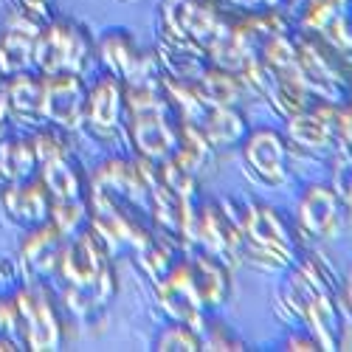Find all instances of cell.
Masks as SVG:
<instances>
[{
  "mask_svg": "<svg viewBox=\"0 0 352 352\" xmlns=\"http://www.w3.org/2000/svg\"><path fill=\"white\" fill-rule=\"evenodd\" d=\"M48 223H54L65 237H74L87 226V200H71V203H51Z\"/></svg>",
  "mask_w": 352,
  "mask_h": 352,
  "instance_id": "603a6c76",
  "label": "cell"
},
{
  "mask_svg": "<svg viewBox=\"0 0 352 352\" xmlns=\"http://www.w3.org/2000/svg\"><path fill=\"white\" fill-rule=\"evenodd\" d=\"M60 290L63 305L76 318H94L104 310L116 296V276H113V256L99 240V234L87 223L79 234L65 240L56 271L48 282Z\"/></svg>",
  "mask_w": 352,
  "mask_h": 352,
  "instance_id": "6da1fadb",
  "label": "cell"
},
{
  "mask_svg": "<svg viewBox=\"0 0 352 352\" xmlns=\"http://www.w3.org/2000/svg\"><path fill=\"white\" fill-rule=\"evenodd\" d=\"M14 305L20 318V346L28 352H56L65 341L60 307L54 302L51 285L23 279L14 287Z\"/></svg>",
  "mask_w": 352,
  "mask_h": 352,
  "instance_id": "8992f818",
  "label": "cell"
},
{
  "mask_svg": "<svg viewBox=\"0 0 352 352\" xmlns=\"http://www.w3.org/2000/svg\"><path fill=\"white\" fill-rule=\"evenodd\" d=\"M336 130H338V141L344 146H352V107H338V113H336Z\"/></svg>",
  "mask_w": 352,
  "mask_h": 352,
  "instance_id": "f1b7e54d",
  "label": "cell"
},
{
  "mask_svg": "<svg viewBox=\"0 0 352 352\" xmlns=\"http://www.w3.org/2000/svg\"><path fill=\"white\" fill-rule=\"evenodd\" d=\"M124 124V82L113 74L99 76L94 85H87L85 99V127L96 138L107 141Z\"/></svg>",
  "mask_w": 352,
  "mask_h": 352,
  "instance_id": "7c38bea8",
  "label": "cell"
},
{
  "mask_svg": "<svg viewBox=\"0 0 352 352\" xmlns=\"http://www.w3.org/2000/svg\"><path fill=\"white\" fill-rule=\"evenodd\" d=\"M0 212L17 228L28 231L48 220L51 197L37 178L23 181V184H6V186H0Z\"/></svg>",
  "mask_w": 352,
  "mask_h": 352,
  "instance_id": "2e32d148",
  "label": "cell"
},
{
  "mask_svg": "<svg viewBox=\"0 0 352 352\" xmlns=\"http://www.w3.org/2000/svg\"><path fill=\"white\" fill-rule=\"evenodd\" d=\"M344 206L352 209V146H344L341 155L336 158V186Z\"/></svg>",
  "mask_w": 352,
  "mask_h": 352,
  "instance_id": "cb8c5ba5",
  "label": "cell"
},
{
  "mask_svg": "<svg viewBox=\"0 0 352 352\" xmlns=\"http://www.w3.org/2000/svg\"><path fill=\"white\" fill-rule=\"evenodd\" d=\"M155 285V299L158 307L172 318V321H181V324H189L192 330H197L200 336L206 333L209 321H206V310L200 305V296L195 290L189 265H186V256H178L175 265L153 282Z\"/></svg>",
  "mask_w": 352,
  "mask_h": 352,
  "instance_id": "52a82bcc",
  "label": "cell"
},
{
  "mask_svg": "<svg viewBox=\"0 0 352 352\" xmlns=\"http://www.w3.org/2000/svg\"><path fill=\"white\" fill-rule=\"evenodd\" d=\"M0 119L25 130L45 127L43 119V76L25 71L0 79Z\"/></svg>",
  "mask_w": 352,
  "mask_h": 352,
  "instance_id": "9c48e42d",
  "label": "cell"
},
{
  "mask_svg": "<svg viewBox=\"0 0 352 352\" xmlns=\"http://www.w3.org/2000/svg\"><path fill=\"white\" fill-rule=\"evenodd\" d=\"M217 6L231 9L237 14H251V12H265V9H285L282 0H214Z\"/></svg>",
  "mask_w": 352,
  "mask_h": 352,
  "instance_id": "484cf974",
  "label": "cell"
},
{
  "mask_svg": "<svg viewBox=\"0 0 352 352\" xmlns=\"http://www.w3.org/2000/svg\"><path fill=\"white\" fill-rule=\"evenodd\" d=\"M195 85H197L212 102L226 104V107H240L243 99L248 96L245 82H243L237 74H231V71H226V68H217V65H209L206 74H203V79L195 82Z\"/></svg>",
  "mask_w": 352,
  "mask_h": 352,
  "instance_id": "44dd1931",
  "label": "cell"
},
{
  "mask_svg": "<svg viewBox=\"0 0 352 352\" xmlns=\"http://www.w3.org/2000/svg\"><path fill=\"white\" fill-rule=\"evenodd\" d=\"M237 223L243 237L240 259L265 271L290 268L296 262V243L276 209L265 203H251L243 209V214H237Z\"/></svg>",
  "mask_w": 352,
  "mask_h": 352,
  "instance_id": "3957f363",
  "label": "cell"
},
{
  "mask_svg": "<svg viewBox=\"0 0 352 352\" xmlns=\"http://www.w3.org/2000/svg\"><path fill=\"white\" fill-rule=\"evenodd\" d=\"M155 349L158 352H197V349H203V336L197 330H192L189 324L172 321V324H166L158 333Z\"/></svg>",
  "mask_w": 352,
  "mask_h": 352,
  "instance_id": "7402d4cb",
  "label": "cell"
},
{
  "mask_svg": "<svg viewBox=\"0 0 352 352\" xmlns=\"http://www.w3.org/2000/svg\"><path fill=\"white\" fill-rule=\"evenodd\" d=\"M0 352H20V344L12 338H0Z\"/></svg>",
  "mask_w": 352,
  "mask_h": 352,
  "instance_id": "f546056e",
  "label": "cell"
},
{
  "mask_svg": "<svg viewBox=\"0 0 352 352\" xmlns=\"http://www.w3.org/2000/svg\"><path fill=\"white\" fill-rule=\"evenodd\" d=\"M336 113H338V104H307L305 110L287 116V135L290 141L302 146V150H313V153H321L338 138V130H336Z\"/></svg>",
  "mask_w": 352,
  "mask_h": 352,
  "instance_id": "e0dca14e",
  "label": "cell"
},
{
  "mask_svg": "<svg viewBox=\"0 0 352 352\" xmlns=\"http://www.w3.org/2000/svg\"><path fill=\"white\" fill-rule=\"evenodd\" d=\"M344 302H346V307L352 310V271H349V276H346V285H344Z\"/></svg>",
  "mask_w": 352,
  "mask_h": 352,
  "instance_id": "4dcf8cb0",
  "label": "cell"
},
{
  "mask_svg": "<svg viewBox=\"0 0 352 352\" xmlns=\"http://www.w3.org/2000/svg\"><path fill=\"white\" fill-rule=\"evenodd\" d=\"M94 63V40L85 28L68 17H51L43 23L34 45V71L40 76H85Z\"/></svg>",
  "mask_w": 352,
  "mask_h": 352,
  "instance_id": "277c9868",
  "label": "cell"
},
{
  "mask_svg": "<svg viewBox=\"0 0 352 352\" xmlns=\"http://www.w3.org/2000/svg\"><path fill=\"white\" fill-rule=\"evenodd\" d=\"M43 23L28 17L17 6L6 12L0 25V79L34 71V45Z\"/></svg>",
  "mask_w": 352,
  "mask_h": 352,
  "instance_id": "8fae6325",
  "label": "cell"
},
{
  "mask_svg": "<svg viewBox=\"0 0 352 352\" xmlns=\"http://www.w3.org/2000/svg\"><path fill=\"white\" fill-rule=\"evenodd\" d=\"M243 158L259 184L276 189L287 181V141L276 130H248L243 138Z\"/></svg>",
  "mask_w": 352,
  "mask_h": 352,
  "instance_id": "4fadbf2b",
  "label": "cell"
},
{
  "mask_svg": "<svg viewBox=\"0 0 352 352\" xmlns=\"http://www.w3.org/2000/svg\"><path fill=\"white\" fill-rule=\"evenodd\" d=\"M65 240H68L65 234L48 220L34 226V228H28L23 243H20V251H17L23 279H37V282L48 285L54 271H56V262H60Z\"/></svg>",
  "mask_w": 352,
  "mask_h": 352,
  "instance_id": "5bb4252c",
  "label": "cell"
},
{
  "mask_svg": "<svg viewBox=\"0 0 352 352\" xmlns=\"http://www.w3.org/2000/svg\"><path fill=\"white\" fill-rule=\"evenodd\" d=\"M68 133L56 127H40L34 130V146H37V181L45 186L51 203H71V200H87V175L82 172L79 161L74 158V150L65 138Z\"/></svg>",
  "mask_w": 352,
  "mask_h": 352,
  "instance_id": "5b68a950",
  "label": "cell"
},
{
  "mask_svg": "<svg viewBox=\"0 0 352 352\" xmlns=\"http://www.w3.org/2000/svg\"><path fill=\"white\" fill-rule=\"evenodd\" d=\"M217 336H212L209 330L203 333V349H245L243 346V341H237V338H231L223 327H212Z\"/></svg>",
  "mask_w": 352,
  "mask_h": 352,
  "instance_id": "83f0119b",
  "label": "cell"
},
{
  "mask_svg": "<svg viewBox=\"0 0 352 352\" xmlns=\"http://www.w3.org/2000/svg\"><path fill=\"white\" fill-rule=\"evenodd\" d=\"M3 135H6V122L0 119V138H3Z\"/></svg>",
  "mask_w": 352,
  "mask_h": 352,
  "instance_id": "1f68e13d",
  "label": "cell"
},
{
  "mask_svg": "<svg viewBox=\"0 0 352 352\" xmlns=\"http://www.w3.org/2000/svg\"><path fill=\"white\" fill-rule=\"evenodd\" d=\"M186 265L195 282V290L200 296V305L206 313L223 310L228 305L231 296V282H228V262H223L220 256L203 251V248H189L186 254Z\"/></svg>",
  "mask_w": 352,
  "mask_h": 352,
  "instance_id": "9a60e30c",
  "label": "cell"
},
{
  "mask_svg": "<svg viewBox=\"0 0 352 352\" xmlns=\"http://www.w3.org/2000/svg\"><path fill=\"white\" fill-rule=\"evenodd\" d=\"M87 82L76 74L43 76V119L48 127L76 133L85 127Z\"/></svg>",
  "mask_w": 352,
  "mask_h": 352,
  "instance_id": "ba28073f",
  "label": "cell"
},
{
  "mask_svg": "<svg viewBox=\"0 0 352 352\" xmlns=\"http://www.w3.org/2000/svg\"><path fill=\"white\" fill-rule=\"evenodd\" d=\"M285 296L290 305V313L302 324H307V333L316 338L318 349H338L341 346V316L333 302V293L327 279H321L313 262L290 265V279L285 285Z\"/></svg>",
  "mask_w": 352,
  "mask_h": 352,
  "instance_id": "7a4b0ae2",
  "label": "cell"
},
{
  "mask_svg": "<svg viewBox=\"0 0 352 352\" xmlns=\"http://www.w3.org/2000/svg\"><path fill=\"white\" fill-rule=\"evenodd\" d=\"M14 6L37 23H48L54 17V0H14Z\"/></svg>",
  "mask_w": 352,
  "mask_h": 352,
  "instance_id": "4316f807",
  "label": "cell"
},
{
  "mask_svg": "<svg viewBox=\"0 0 352 352\" xmlns=\"http://www.w3.org/2000/svg\"><path fill=\"white\" fill-rule=\"evenodd\" d=\"M96 54H99L102 65L107 68V74L119 76L122 82L138 68L141 56H144V51H141V48L135 45V40H133V34L124 32V28H110V32L99 40Z\"/></svg>",
  "mask_w": 352,
  "mask_h": 352,
  "instance_id": "ffe728a7",
  "label": "cell"
},
{
  "mask_svg": "<svg viewBox=\"0 0 352 352\" xmlns=\"http://www.w3.org/2000/svg\"><path fill=\"white\" fill-rule=\"evenodd\" d=\"M0 338H12L20 344V318H17V305L12 293L9 296L0 293Z\"/></svg>",
  "mask_w": 352,
  "mask_h": 352,
  "instance_id": "d4e9b609",
  "label": "cell"
},
{
  "mask_svg": "<svg viewBox=\"0 0 352 352\" xmlns=\"http://www.w3.org/2000/svg\"><path fill=\"white\" fill-rule=\"evenodd\" d=\"M344 200L333 186L313 184L305 189L296 206V226L310 240H336L344 228Z\"/></svg>",
  "mask_w": 352,
  "mask_h": 352,
  "instance_id": "30bf717a",
  "label": "cell"
},
{
  "mask_svg": "<svg viewBox=\"0 0 352 352\" xmlns=\"http://www.w3.org/2000/svg\"><path fill=\"white\" fill-rule=\"evenodd\" d=\"M155 56H158L164 74L172 76V79H181V82H200L203 74H206V68L212 65L203 54H197L195 48H189L178 40H169L166 34L158 37Z\"/></svg>",
  "mask_w": 352,
  "mask_h": 352,
  "instance_id": "d6986e66",
  "label": "cell"
},
{
  "mask_svg": "<svg viewBox=\"0 0 352 352\" xmlns=\"http://www.w3.org/2000/svg\"><path fill=\"white\" fill-rule=\"evenodd\" d=\"M37 146L32 135H3L0 138V186L23 184L37 178Z\"/></svg>",
  "mask_w": 352,
  "mask_h": 352,
  "instance_id": "ac0fdd59",
  "label": "cell"
}]
</instances>
